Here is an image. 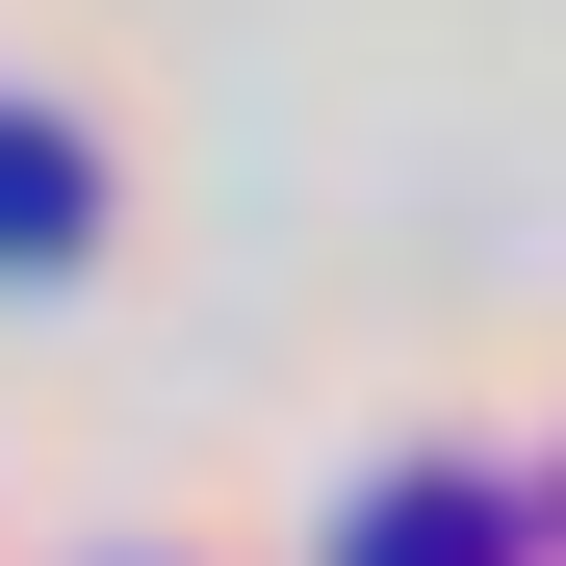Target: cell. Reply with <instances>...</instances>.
I'll use <instances>...</instances> for the list:
<instances>
[{
    "mask_svg": "<svg viewBox=\"0 0 566 566\" xmlns=\"http://www.w3.org/2000/svg\"><path fill=\"white\" fill-rule=\"evenodd\" d=\"M360 566H490V490H387V515H360Z\"/></svg>",
    "mask_w": 566,
    "mask_h": 566,
    "instance_id": "6da1fadb",
    "label": "cell"
},
{
    "mask_svg": "<svg viewBox=\"0 0 566 566\" xmlns=\"http://www.w3.org/2000/svg\"><path fill=\"white\" fill-rule=\"evenodd\" d=\"M0 232H77V155L52 129H0Z\"/></svg>",
    "mask_w": 566,
    "mask_h": 566,
    "instance_id": "7a4b0ae2",
    "label": "cell"
}]
</instances>
